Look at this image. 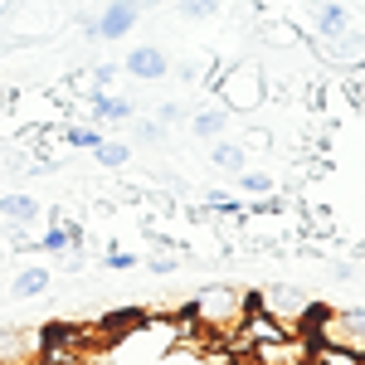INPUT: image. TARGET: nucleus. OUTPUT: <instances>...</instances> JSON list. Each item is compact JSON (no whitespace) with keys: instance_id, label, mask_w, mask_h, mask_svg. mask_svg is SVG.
Wrapping results in <instances>:
<instances>
[{"instance_id":"nucleus-26","label":"nucleus","mask_w":365,"mask_h":365,"mask_svg":"<svg viewBox=\"0 0 365 365\" xmlns=\"http://www.w3.org/2000/svg\"><path fill=\"white\" fill-rule=\"evenodd\" d=\"M0 10H5V0H0Z\"/></svg>"},{"instance_id":"nucleus-8","label":"nucleus","mask_w":365,"mask_h":365,"mask_svg":"<svg viewBox=\"0 0 365 365\" xmlns=\"http://www.w3.org/2000/svg\"><path fill=\"white\" fill-rule=\"evenodd\" d=\"M0 220H5L10 234H25V225L39 220V200L29 195V190H5L0 195Z\"/></svg>"},{"instance_id":"nucleus-9","label":"nucleus","mask_w":365,"mask_h":365,"mask_svg":"<svg viewBox=\"0 0 365 365\" xmlns=\"http://www.w3.org/2000/svg\"><path fill=\"white\" fill-rule=\"evenodd\" d=\"M141 20L137 5H127V0H108V10L98 15V39H122V34H132Z\"/></svg>"},{"instance_id":"nucleus-19","label":"nucleus","mask_w":365,"mask_h":365,"mask_svg":"<svg viewBox=\"0 0 365 365\" xmlns=\"http://www.w3.org/2000/svg\"><path fill=\"white\" fill-rule=\"evenodd\" d=\"M234 180H239L249 195H258V200L273 195V175H268V170H244V175H234Z\"/></svg>"},{"instance_id":"nucleus-15","label":"nucleus","mask_w":365,"mask_h":365,"mask_svg":"<svg viewBox=\"0 0 365 365\" xmlns=\"http://www.w3.org/2000/svg\"><path fill=\"white\" fill-rule=\"evenodd\" d=\"M49 282H54V273H49V268L29 263V268H20V273H15L10 292H15V297H39V292H49Z\"/></svg>"},{"instance_id":"nucleus-5","label":"nucleus","mask_w":365,"mask_h":365,"mask_svg":"<svg viewBox=\"0 0 365 365\" xmlns=\"http://www.w3.org/2000/svg\"><path fill=\"white\" fill-rule=\"evenodd\" d=\"M122 73L137 78V83H161V78L170 73V54L161 49V44H137L132 54L122 58Z\"/></svg>"},{"instance_id":"nucleus-21","label":"nucleus","mask_w":365,"mask_h":365,"mask_svg":"<svg viewBox=\"0 0 365 365\" xmlns=\"http://www.w3.org/2000/svg\"><path fill=\"white\" fill-rule=\"evenodd\" d=\"M137 263H141L137 253H122V249H113L108 258H103V268H108V273H127V268H137Z\"/></svg>"},{"instance_id":"nucleus-4","label":"nucleus","mask_w":365,"mask_h":365,"mask_svg":"<svg viewBox=\"0 0 365 365\" xmlns=\"http://www.w3.org/2000/svg\"><path fill=\"white\" fill-rule=\"evenodd\" d=\"M312 331H292V336H278V341H263V346H249L239 351L244 365H312Z\"/></svg>"},{"instance_id":"nucleus-14","label":"nucleus","mask_w":365,"mask_h":365,"mask_svg":"<svg viewBox=\"0 0 365 365\" xmlns=\"http://www.w3.org/2000/svg\"><path fill=\"white\" fill-rule=\"evenodd\" d=\"M312 10H317V39H336V34L351 29V15H346L341 0H331V5H312Z\"/></svg>"},{"instance_id":"nucleus-25","label":"nucleus","mask_w":365,"mask_h":365,"mask_svg":"<svg viewBox=\"0 0 365 365\" xmlns=\"http://www.w3.org/2000/svg\"><path fill=\"white\" fill-rule=\"evenodd\" d=\"M0 234H10V229H5V220H0Z\"/></svg>"},{"instance_id":"nucleus-12","label":"nucleus","mask_w":365,"mask_h":365,"mask_svg":"<svg viewBox=\"0 0 365 365\" xmlns=\"http://www.w3.org/2000/svg\"><path fill=\"white\" fill-rule=\"evenodd\" d=\"M78 249H83V229L73 220H54L39 234V253H78Z\"/></svg>"},{"instance_id":"nucleus-24","label":"nucleus","mask_w":365,"mask_h":365,"mask_svg":"<svg viewBox=\"0 0 365 365\" xmlns=\"http://www.w3.org/2000/svg\"><path fill=\"white\" fill-rule=\"evenodd\" d=\"M127 5H137V10H151V5H161V0H127Z\"/></svg>"},{"instance_id":"nucleus-18","label":"nucleus","mask_w":365,"mask_h":365,"mask_svg":"<svg viewBox=\"0 0 365 365\" xmlns=\"http://www.w3.org/2000/svg\"><path fill=\"white\" fill-rule=\"evenodd\" d=\"M146 268L166 278V273H175V268H180V253H175V249H166V239L156 234V253H151V263H146Z\"/></svg>"},{"instance_id":"nucleus-13","label":"nucleus","mask_w":365,"mask_h":365,"mask_svg":"<svg viewBox=\"0 0 365 365\" xmlns=\"http://www.w3.org/2000/svg\"><path fill=\"white\" fill-rule=\"evenodd\" d=\"M190 132H195L200 141H220L229 132V113L220 103H205L200 113H190Z\"/></svg>"},{"instance_id":"nucleus-23","label":"nucleus","mask_w":365,"mask_h":365,"mask_svg":"<svg viewBox=\"0 0 365 365\" xmlns=\"http://www.w3.org/2000/svg\"><path fill=\"white\" fill-rule=\"evenodd\" d=\"M137 137L141 141H161V137H166V127H161V122H137Z\"/></svg>"},{"instance_id":"nucleus-3","label":"nucleus","mask_w":365,"mask_h":365,"mask_svg":"<svg viewBox=\"0 0 365 365\" xmlns=\"http://www.w3.org/2000/svg\"><path fill=\"white\" fill-rule=\"evenodd\" d=\"M258 307L268 312L273 322H282L287 331H307V322H312V312H317V302H312L302 287L278 282V287H263V292H258Z\"/></svg>"},{"instance_id":"nucleus-11","label":"nucleus","mask_w":365,"mask_h":365,"mask_svg":"<svg viewBox=\"0 0 365 365\" xmlns=\"http://www.w3.org/2000/svg\"><path fill=\"white\" fill-rule=\"evenodd\" d=\"M210 166L220 170V175H244L249 170V146L244 141H229V137L210 141Z\"/></svg>"},{"instance_id":"nucleus-7","label":"nucleus","mask_w":365,"mask_h":365,"mask_svg":"<svg viewBox=\"0 0 365 365\" xmlns=\"http://www.w3.org/2000/svg\"><path fill=\"white\" fill-rule=\"evenodd\" d=\"M317 49H322V58H331L336 68H361L365 63V34L346 29L336 39H317Z\"/></svg>"},{"instance_id":"nucleus-22","label":"nucleus","mask_w":365,"mask_h":365,"mask_svg":"<svg viewBox=\"0 0 365 365\" xmlns=\"http://www.w3.org/2000/svg\"><path fill=\"white\" fill-rule=\"evenodd\" d=\"M180 117H185V108H180V103H161V108H156V122H161V127H175Z\"/></svg>"},{"instance_id":"nucleus-6","label":"nucleus","mask_w":365,"mask_h":365,"mask_svg":"<svg viewBox=\"0 0 365 365\" xmlns=\"http://www.w3.org/2000/svg\"><path fill=\"white\" fill-rule=\"evenodd\" d=\"M44 361V331H0V365Z\"/></svg>"},{"instance_id":"nucleus-10","label":"nucleus","mask_w":365,"mask_h":365,"mask_svg":"<svg viewBox=\"0 0 365 365\" xmlns=\"http://www.w3.org/2000/svg\"><path fill=\"white\" fill-rule=\"evenodd\" d=\"M137 117V108H132V98H113V93H98V98H88L83 108V122H132Z\"/></svg>"},{"instance_id":"nucleus-20","label":"nucleus","mask_w":365,"mask_h":365,"mask_svg":"<svg viewBox=\"0 0 365 365\" xmlns=\"http://www.w3.org/2000/svg\"><path fill=\"white\" fill-rule=\"evenodd\" d=\"M175 10L185 20H215L220 15V0H175Z\"/></svg>"},{"instance_id":"nucleus-2","label":"nucleus","mask_w":365,"mask_h":365,"mask_svg":"<svg viewBox=\"0 0 365 365\" xmlns=\"http://www.w3.org/2000/svg\"><path fill=\"white\" fill-rule=\"evenodd\" d=\"M215 93H220V108L225 113H258L268 103V78H263V63L258 58H244L234 68H220L215 73Z\"/></svg>"},{"instance_id":"nucleus-1","label":"nucleus","mask_w":365,"mask_h":365,"mask_svg":"<svg viewBox=\"0 0 365 365\" xmlns=\"http://www.w3.org/2000/svg\"><path fill=\"white\" fill-rule=\"evenodd\" d=\"M185 317H190L195 327H205V331L234 336L239 322H244V292H239V287H225V282H210V287H200L195 297H190Z\"/></svg>"},{"instance_id":"nucleus-17","label":"nucleus","mask_w":365,"mask_h":365,"mask_svg":"<svg viewBox=\"0 0 365 365\" xmlns=\"http://www.w3.org/2000/svg\"><path fill=\"white\" fill-rule=\"evenodd\" d=\"M58 137H63V146H78V151H93V146L103 141V132H98L93 122H68V127H63Z\"/></svg>"},{"instance_id":"nucleus-16","label":"nucleus","mask_w":365,"mask_h":365,"mask_svg":"<svg viewBox=\"0 0 365 365\" xmlns=\"http://www.w3.org/2000/svg\"><path fill=\"white\" fill-rule=\"evenodd\" d=\"M93 161L103 170H122L132 161V146H127V141H98V146H93Z\"/></svg>"}]
</instances>
